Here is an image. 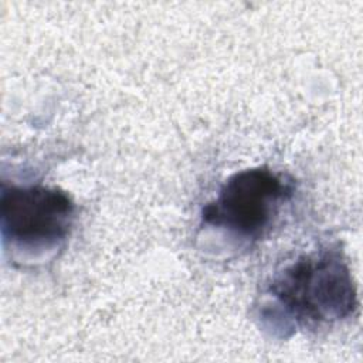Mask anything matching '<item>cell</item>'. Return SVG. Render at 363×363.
<instances>
[{
	"instance_id": "6da1fadb",
	"label": "cell",
	"mask_w": 363,
	"mask_h": 363,
	"mask_svg": "<svg viewBox=\"0 0 363 363\" xmlns=\"http://www.w3.org/2000/svg\"><path fill=\"white\" fill-rule=\"evenodd\" d=\"M272 316L299 328H319L349 318L357 294L347 262L335 250L298 257L275 272L267 288Z\"/></svg>"
},
{
	"instance_id": "7a4b0ae2",
	"label": "cell",
	"mask_w": 363,
	"mask_h": 363,
	"mask_svg": "<svg viewBox=\"0 0 363 363\" xmlns=\"http://www.w3.org/2000/svg\"><path fill=\"white\" fill-rule=\"evenodd\" d=\"M294 196V183L265 166L238 170L201 208V221L242 241L265 237Z\"/></svg>"
},
{
	"instance_id": "3957f363",
	"label": "cell",
	"mask_w": 363,
	"mask_h": 363,
	"mask_svg": "<svg viewBox=\"0 0 363 363\" xmlns=\"http://www.w3.org/2000/svg\"><path fill=\"white\" fill-rule=\"evenodd\" d=\"M0 218L4 242L28 254H41L67 240L75 220V204L58 187L3 183Z\"/></svg>"
}]
</instances>
